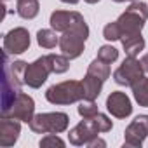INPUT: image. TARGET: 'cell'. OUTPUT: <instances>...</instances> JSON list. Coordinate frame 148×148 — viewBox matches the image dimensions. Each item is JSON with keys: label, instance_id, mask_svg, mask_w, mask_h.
<instances>
[{"label": "cell", "instance_id": "23", "mask_svg": "<svg viewBox=\"0 0 148 148\" xmlns=\"http://www.w3.org/2000/svg\"><path fill=\"white\" fill-rule=\"evenodd\" d=\"M98 58L105 63H113L119 58V51L113 45H101L99 51H98Z\"/></svg>", "mask_w": 148, "mask_h": 148}, {"label": "cell", "instance_id": "9", "mask_svg": "<svg viewBox=\"0 0 148 148\" xmlns=\"http://www.w3.org/2000/svg\"><path fill=\"white\" fill-rule=\"evenodd\" d=\"M148 136V115H138L124 132L125 146H141Z\"/></svg>", "mask_w": 148, "mask_h": 148}, {"label": "cell", "instance_id": "26", "mask_svg": "<svg viewBox=\"0 0 148 148\" xmlns=\"http://www.w3.org/2000/svg\"><path fill=\"white\" fill-rule=\"evenodd\" d=\"M92 119H94V122H96V125H98L99 132H108V131H112L113 122H112V120H110L105 113H96Z\"/></svg>", "mask_w": 148, "mask_h": 148}, {"label": "cell", "instance_id": "18", "mask_svg": "<svg viewBox=\"0 0 148 148\" xmlns=\"http://www.w3.org/2000/svg\"><path fill=\"white\" fill-rule=\"evenodd\" d=\"M131 89H132V94H134V99L138 101V105L148 108V79L143 75L139 80H136L131 86Z\"/></svg>", "mask_w": 148, "mask_h": 148}, {"label": "cell", "instance_id": "28", "mask_svg": "<svg viewBox=\"0 0 148 148\" xmlns=\"http://www.w3.org/2000/svg\"><path fill=\"white\" fill-rule=\"evenodd\" d=\"M139 63H141V66H143V71L148 73V54H145V56L139 59Z\"/></svg>", "mask_w": 148, "mask_h": 148}, {"label": "cell", "instance_id": "7", "mask_svg": "<svg viewBox=\"0 0 148 148\" xmlns=\"http://www.w3.org/2000/svg\"><path fill=\"white\" fill-rule=\"evenodd\" d=\"M49 73H52L51 70V64H49V58L47 56H42L38 59H35L33 63H30L26 66V71H25V84L32 89H38L42 87V84L47 80Z\"/></svg>", "mask_w": 148, "mask_h": 148}, {"label": "cell", "instance_id": "6", "mask_svg": "<svg viewBox=\"0 0 148 148\" xmlns=\"http://www.w3.org/2000/svg\"><path fill=\"white\" fill-rule=\"evenodd\" d=\"M21 86H23V82H19L12 75V71L9 68V63L5 61V64H4V79H2V117L11 110L12 103L16 101L18 94L21 92Z\"/></svg>", "mask_w": 148, "mask_h": 148}, {"label": "cell", "instance_id": "5", "mask_svg": "<svg viewBox=\"0 0 148 148\" xmlns=\"http://www.w3.org/2000/svg\"><path fill=\"white\" fill-rule=\"evenodd\" d=\"M143 66L141 63L132 58V56H127L122 64L113 71V80L119 84V86H125V87H131L136 80H139L143 77Z\"/></svg>", "mask_w": 148, "mask_h": 148}, {"label": "cell", "instance_id": "15", "mask_svg": "<svg viewBox=\"0 0 148 148\" xmlns=\"http://www.w3.org/2000/svg\"><path fill=\"white\" fill-rule=\"evenodd\" d=\"M120 40H122V45H124V51H125L127 56L136 58L145 49V38L141 37V33L129 35V37H122Z\"/></svg>", "mask_w": 148, "mask_h": 148}, {"label": "cell", "instance_id": "20", "mask_svg": "<svg viewBox=\"0 0 148 148\" xmlns=\"http://www.w3.org/2000/svg\"><path fill=\"white\" fill-rule=\"evenodd\" d=\"M37 42L44 49H54L59 44V37L56 35V30H38Z\"/></svg>", "mask_w": 148, "mask_h": 148}, {"label": "cell", "instance_id": "30", "mask_svg": "<svg viewBox=\"0 0 148 148\" xmlns=\"http://www.w3.org/2000/svg\"><path fill=\"white\" fill-rule=\"evenodd\" d=\"M86 2H87V4H98L99 0H86Z\"/></svg>", "mask_w": 148, "mask_h": 148}, {"label": "cell", "instance_id": "10", "mask_svg": "<svg viewBox=\"0 0 148 148\" xmlns=\"http://www.w3.org/2000/svg\"><path fill=\"white\" fill-rule=\"evenodd\" d=\"M98 132H99V129H98L94 119H84L68 132V139L71 145L82 146V145H87L89 141H92L94 138H98Z\"/></svg>", "mask_w": 148, "mask_h": 148}, {"label": "cell", "instance_id": "19", "mask_svg": "<svg viewBox=\"0 0 148 148\" xmlns=\"http://www.w3.org/2000/svg\"><path fill=\"white\" fill-rule=\"evenodd\" d=\"M87 73L105 82V80L110 79V73H112V71H110V63H105V61H101L99 58H96V59L89 64Z\"/></svg>", "mask_w": 148, "mask_h": 148}, {"label": "cell", "instance_id": "3", "mask_svg": "<svg viewBox=\"0 0 148 148\" xmlns=\"http://www.w3.org/2000/svg\"><path fill=\"white\" fill-rule=\"evenodd\" d=\"M49 23H51L52 30H56V32H61V33L75 32V33L82 35L86 40L89 37V26H87L84 16L75 12V11H71V12L70 11H54L51 14Z\"/></svg>", "mask_w": 148, "mask_h": 148}, {"label": "cell", "instance_id": "8", "mask_svg": "<svg viewBox=\"0 0 148 148\" xmlns=\"http://www.w3.org/2000/svg\"><path fill=\"white\" fill-rule=\"evenodd\" d=\"M35 115V101L32 96L25 94V92H19L16 101L12 103L11 110L4 115V117H9V119H16L19 122H26L30 124L32 119Z\"/></svg>", "mask_w": 148, "mask_h": 148}, {"label": "cell", "instance_id": "27", "mask_svg": "<svg viewBox=\"0 0 148 148\" xmlns=\"http://www.w3.org/2000/svg\"><path fill=\"white\" fill-rule=\"evenodd\" d=\"M87 146H89V148H98V146L103 148V146H106V141H105V139H99V138H94L92 141L87 143Z\"/></svg>", "mask_w": 148, "mask_h": 148}, {"label": "cell", "instance_id": "14", "mask_svg": "<svg viewBox=\"0 0 148 148\" xmlns=\"http://www.w3.org/2000/svg\"><path fill=\"white\" fill-rule=\"evenodd\" d=\"M21 134V124L16 119L2 117L0 119V146L9 148L14 146Z\"/></svg>", "mask_w": 148, "mask_h": 148}, {"label": "cell", "instance_id": "17", "mask_svg": "<svg viewBox=\"0 0 148 148\" xmlns=\"http://www.w3.org/2000/svg\"><path fill=\"white\" fill-rule=\"evenodd\" d=\"M16 11L23 19H33L40 11V4L38 0H18Z\"/></svg>", "mask_w": 148, "mask_h": 148}, {"label": "cell", "instance_id": "24", "mask_svg": "<svg viewBox=\"0 0 148 148\" xmlns=\"http://www.w3.org/2000/svg\"><path fill=\"white\" fill-rule=\"evenodd\" d=\"M103 37H105L106 40H110V42H113V40H120V38H122V32H120L119 23H117V21L108 23V25L105 26V30H103Z\"/></svg>", "mask_w": 148, "mask_h": 148}, {"label": "cell", "instance_id": "2", "mask_svg": "<svg viewBox=\"0 0 148 148\" xmlns=\"http://www.w3.org/2000/svg\"><path fill=\"white\" fill-rule=\"evenodd\" d=\"M146 19H148V5L143 2H132L127 7V11L124 14H120L117 19L120 32H122V37L141 33Z\"/></svg>", "mask_w": 148, "mask_h": 148}, {"label": "cell", "instance_id": "1", "mask_svg": "<svg viewBox=\"0 0 148 148\" xmlns=\"http://www.w3.org/2000/svg\"><path fill=\"white\" fill-rule=\"evenodd\" d=\"M84 98V86L77 80H64L61 84L51 86L45 92V99L52 105H71L82 101Z\"/></svg>", "mask_w": 148, "mask_h": 148}, {"label": "cell", "instance_id": "11", "mask_svg": "<svg viewBox=\"0 0 148 148\" xmlns=\"http://www.w3.org/2000/svg\"><path fill=\"white\" fill-rule=\"evenodd\" d=\"M30 47V33L26 28L19 26L5 33L4 37V51L9 54H23Z\"/></svg>", "mask_w": 148, "mask_h": 148}, {"label": "cell", "instance_id": "13", "mask_svg": "<svg viewBox=\"0 0 148 148\" xmlns=\"http://www.w3.org/2000/svg\"><path fill=\"white\" fill-rule=\"evenodd\" d=\"M106 110L117 119H125L132 113V105H131V99L127 98L125 92L113 91L106 98Z\"/></svg>", "mask_w": 148, "mask_h": 148}, {"label": "cell", "instance_id": "25", "mask_svg": "<svg viewBox=\"0 0 148 148\" xmlns=\"http://www.w3.org/2000/svg\"><path fill=\"white\" fill-rule=\"evenodd\" d=\"M42 148H51V146H59V148H63L64 146V141L59 138V136H56L54 132H49L47 136H44L42 139H40V143H38Z\"/></svg>", "mask_w": 148, "mask_h": 148}, {"label": "cell", "instance_id": "29", "mask_svg": "<svg viewBox=\"0 0 148 148\" xmlns=\"http://www.w3.org/2000/svg\"><path fill=\"white\" fill-rule=\"evenodd\" d=\"M63 4H71V5H75V4H79V0H61Z\"/></svg>", "mask_w": 148, "mask_h": 148}, {"label": "cell", "instance_id": "16", "mask_svg": "<svg viewBox=\"0 0 148 148\" xmlns=\"http://www.w3.org/2000/svg\"><path fill=\"white\" fill-rule=\"evenodd\" d=\"M82 86H84V99H96L99 94H101V89H103V80L89 75L86 73V77L82 79Z\"/></svg>", "mask_w": 148, "mask_h": 148}, {"label": "cell", "instance_id": "12", "mask_svg": "<svg viewBox=\"0 0 148 148\" xmlns=\"http://www.w3.org/2000/svg\"><path fill=\"white\" fill-rule=\"evenodd\" d=\"M84 47H86V38L75 32H64L63 37H59V49L70 59L79 58L84 52Z\"/></svg>", "mask_w": 148, "mask_h": 148}, {"label": "cell", "instance_id": "31", "mask_svg": "<svg viewBox=\"0 0 148 148\" xmlns=\"http://www.w3.org/2000/svg\"><path fill=\"white\" fill-rule=\"evenodd\" d=\"M113 2H125V0H113ZM129 2H136V0H129Z\"/></svg>", "mask_w": 148, "mask_h": 148}, {"label": "cell", "instance_id": "22", "mask_svg": "<svg viewBox=\"0 0 148 148\" xmlns=\"http://www.w3.org/2000/svg\"><path fill=\"white\" fill-rule=\"evenodd\" d=\"M77 112H79V115H80L82 119H92L96 113H99V112H98V105L94 103V99H82V101L79 103Z\"/></svg>", "mask_w": 148, "mask_h": 148}, {"label": "cell", "instance_id": "21", "mask_svg": "<svg viewBox=\"0 0 148 148\" xmlns=\"http://www.w3.org/2000/svg\"><path fill=\"white\" fill-rule=\"evenodd\" d=\"M49 58V64H51V70L52 73H64L68 71L70 68V58H66L64 54H47Z\"/></svg>", "mask_w": 148, "mask_h": 148}, {"label": "cell", "instance_id": "4", "mask_svg": "<svg viewBox=\"0 0 148 148\" xmlns=\"http://www.w3.org/2000/svg\"><path fill=\"white\" fill-rule=\"evenodd\" d=\"M70 117L63 112H52V113H37L33 115L30 122V129L37 134H59L68 129Z\"/></svg>", "mask_w": 148, "mask_h": 148}]
</instances>
